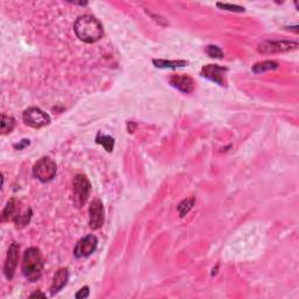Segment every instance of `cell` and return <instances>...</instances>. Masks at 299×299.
Returning <instances> with one entry per match:
<instances>
[{"instance_id":"6da1fadb","label":"cell","mask_w":299,"mask_h":299,"mask_svg":"<svg viewBox=\"0 0 299 299\" xmlns=\"http://www.w3.org/2000/svg\"><path fill=\"white\" fill-rule=\"evenodd\" d=\"M75 34L86 44H94L103 37V26L92 15H82L74 24Z\"/></svg>"},{"instance_id":"7a4b0ae2","label":"cell","mask_w":299,"mask_h":299,"mask_svg":"<svg viewBox=\"0 0 299 299\" xmlns=\"http://www.w3.org/2000/svg\"><path fill=\"white\" fill-rule=\"evenodd\" d=\"M22 274L29 282H35L41 278L44 270V261H42L41 251L35 247L28 248L24 253L22 259Z\"/></svg>"},{"instance_id":"3957f363","label":"cell","mask_w":299,"mask_h":299,"mask_svg":"<svg viewBox=\"0 0 299 299\" xmlns=\"http://www.w3.org/2000/svg\"><path fill=\"white\" fill-rule=\"evenodd\" d=\"M92 185L84 174H77L73 181V200L77 208L83 207L90 196Z\"/></svg>"},{"instance_id":"277c9868","label":"cell","mask_w":299,"mask_h":299,"mask_svg":"<svg viewBox=\"0 0 299 299\" xmlns=\"http://www.w3.org/2000/svg\"><path fill=\"white\" fill-rule=\"evenodd\" d=\"M298 48V42L292 40H265L258 45V51L262 54L287 53Z\"/></svg>"},{"instance_id":"5b68a950","label":"cell","mask_w":299,"mask_h":299,"mask_svg":"<svg viewBox=\"0 0 299 299\" xmlns=\"http://www.w3.org/2000/svg\"><path fill=\"white\" fill-rule=\"evenodd\" d=\"M56 164L50 158L44 157L39 160L33 167L34 177L40 180L41 183H48V181L53 180L55 175H56Z\"/></svg>"},{"instance_id":"8992f818","label":"cell","mask_w":299,"mask_h":299,"mask_svg":"<svg viewBox=\"0 0 299 299\" xmlns=\"http://www.w3.org/2000/svg\"><path fill=\"white\" fill-rule=\"evenodd\" d=\"M22 118H24V122L26 124L35 129L46 126L50 123V117L39 108L27 109L24 112V115H22Z\"/></svg>"},{"instance_id":"52a82bcc","label":"cell","mask_w":299,"mask_h":299,"mask_svg":"<svg viewBox=\"0 0 299 299\" xmlns=\"http://www.w3.org/2000/svg\"><path fill=\"white\" fill-rule=\"evenodd\" d=\"M97 237L94 235H88L83 239H81L79 242L76 243L74 249V255L76 256L77 258H82V257H88L92 253L95 251L97 248Z\"/></svg>"},{"instance_id":"ba28073f","label":"cell","mask_w":299,"mask_h":299,"mask_svg":"<svg viewBox=\"0 0 299 299\" xmlns=\"http://www.w3.org/2000/svg\"><path fill=\"white\" fill-rule=\"evenodd\" d=\"M104 223V207L102 201L95 199L90 203L89 207V226L90 228L96 230L100 229Z\"/></svg>"},{"instance_id":"9c48e42d","label":"cell","mask_w":299,"mask_h":299,"mask_svg":"<svg viewBox=\"0 0 299 299\" xmlns=\"http://www.w3.org/2000/svg\"><path fill=\"white\" fill-rule=\"evenodd\" d=\"M18 258H19V246L15 242H13L9 246L7 251V257H6V262L4 265V274L7 279H12L14 276L15 269L18 265Z\"/></svg>"},{"instance_id":"30bf717a","label":"cell","mask_w":299,"mask_h":299,"mask_svg":"<svg viewBox=\"0 0 299 299\" xmlns=\"http://www.w3.org/2000/svg\"><path fill=\"white\" fill-rule=\"evenodd\" d=\"M227 68L220 67L217 64H208L204 66L201 70V75L206 79L213 81L220 86H226V79H224V74H226Z\"/></svg>"},{"instance_id":"8fae6325","label":"cell","mask_w":299,"mask_h":299,"mask_svg":"<svg viewBox=\"0 0 299 299\" xmlns=\"http://www.w3.org/2000/svg\"><path fill=\"white\" fill-rule=\"evenodd\" d=\"M170 82L174 88L183 92L184 94H191L194 90V82L190 76H181V75H174L171 77Z\"/></svg>"},{"instance_id":"7c38bea8","label":"cell","mask_w":299,"mask_h":299,"mask_svg":"<svg viewBox=\"0 0 299 299\" xmlns=\"http://www.w3.org/2000/svg\"><path fill=\"white\" fill-rule=\"evenodd\" d=\"M68 278H69V272H68V269H60V270L56 271V274L54 275L53 278V283H51L50 287V292L51 295L57 294L61 289L64 288V285L68 283Z\"/></svg>"},{"instance_id":"4fadbf2b","label":"cell","mask_w":299,"mask_h":299,"mask_svg":"<svg viewBox=\"0 0 299 299\" xmlns=\"http://www.w3.org/2000/svg\"><path fill=\"white\" fill-rule=\"evenodd\" d=\"M20 213H21V210L19 209L18 201L15 199H11L7 202V204H6L5 209L2 210L1 220L2 221H9V220L14 221Z\"/></svg>"},{"instance_id":"5bb4252c","label":"cell","mask_w":299,"mask_h":299,"mask_svg":"<svg viewBox=\"0 0 299 299\" xmlns=\"http://www.w3.org/2000/svg\"><path fill=\"white\" fill-rule=\"evenodd\" d=\"M277 68L278 63L275 62V61H263V62L256 63L255 66L252 67V71L255 74H261L269 70H276Z\"/></svg>"},{"instance_id":"9a60e30c","label":"cell","mask_w":299,"mask_h":299,"mask_svg":"<svg viewBox=\"0 0 299 299\" xmlns=\"http://www.w3.org/2000/svg\"><path fill=\"white\" fill-rule=\"evenodd\" d=\"M96 143L97 144L102 145L108 152H112L113 146H115V139H113L112 137H110V136L102 135V133H99V135H97Z\"/></svg>"},{"instance_id":"2e32d148","label":"cell","mask_w":299,"mask_h":299,"mask_svg":"<svg viewBox=\"0 0 299 299\" xmlns=\"http://www.w3.org/2000/svg\"><path fill=\"white\" fill-rule=\"evenodd\" d=\"M31 217H32V210H31V208H27V209H25L24 212H21L20 214H19L17 219L14 220V222H15V224H17L18 228H24L25 226H27V224L29 223Z\"/></svg>"},{"instance_id":"e0dca14e","label":"cell","mask_w":299,"mask_h":299,"mask_svg":"<svg viewBox=\"0 0 299 299\" xmlns=\"http://www.w3.org/2000/svg\"><path fill=\"white\" fill-rule=\"evenodd\" d=\"M153 63L158 68H178L186 66V61H167V60H153Z\"/></svg>"},{"instance_id":"ac0fdd59","label":"cell","mask_w":299,"mask_h":299,"mask_svg":"<svg viewBox=\"0 0 299 299\" xmlns=\"http://www.w3.org/2000/svg\"><path fill=\"white\" fill-rule=\"evenodd\" d=\"M0 124H1V133H2V135H6V133L12 131L13 128H14L15 122H14V119L12 118V117L2 115L1 116V123H0Z\"/></svg>"},{"instance_id":"d6986e66","label":"cell","mask_w":299,"mask_h":299,"mask_svg":"<svg viewBox=\"0 0 299 299\" xmlns=\"http://www.w3.org/2000/svg\"><path fill=\"white\" fill-rule=\"evenodd\" d=\"M193 204H194V199H193V198H192V199L184 200L183 202L179 204V206H178V210H179V213H180V216L184 217L185 215H186V214L192 209Z\"/></svg>"},{"instance_id":"ffe728a7","label":"cell","mask_w":299,"mask_h":299,"mask_svg":"<svg viewBox=\"0 0 299 299\" xmlns=\"http://www.w3.org/2000/svg\"><path fill=\"white\" fill-rule=\"evenodd\" d=\"M207 53L210 57H214V58H221L223 56V53L222 50H221V48L217 46H213V45H210V46L207 47Z\"/></svg>"},{"instance_id":"44dd1931","label":"cell","mask_w":299,"mask_h":299,"mask_svg":"<svg viewBox=\"0 0 299 299\" xmlns=\"http://www.w3.org/2000/svg\"><path fill=\"white\" fill-rule=\"evenodd\" d=\"M217 7L227 9V11H230V12H243L245 11V7H241V6H239V5L222 4V2H219V4H217Z\"/></svg>"},{"instance_id":"7402d4cb","label":"cell","mask_w":299,"mask_h":299,"mask_svg":"<svg viewBox=\"0 0 299 299\" xmlns=\"http://www.w3.org/2000/svg\"><path fill=\"white\" fill-rule=\"evenodd\" d=\"M88 296H89V288L84 287L81 289V290L76 294V298H87Z\"/></svg>"},{"instance_id":"603a6c76","label":"cell","mask_w":299,"mask_h":299,"mask_svg":"<svg viewBox=\"0 0 299 299\" xmlns=\"http://www.w3.org/2000/svg\"><path fill=\"white\" fill-rule=\"evenodd\" d=\"M31 297H32V298H34V297H41V298H46V295L41 294V292H35V294H32V295H31Z\"/></svg>"},{"instance_id":"cb8c5ba5","label":"cell","mask_w":299,"mask_h":299,"mask_svg":"<svg viewBox=\"0 0 299 299\" xmlns=\"http://www.w3.org/2000/svg\"><path fill=\"white\" fill-rule=\"evenodd\" d=\"M28 144H29V141H27V139H24V143H22L21 145H15V148H17V149H22V148H24V146L28 145Z\"/></svg>"}]
</instances>
